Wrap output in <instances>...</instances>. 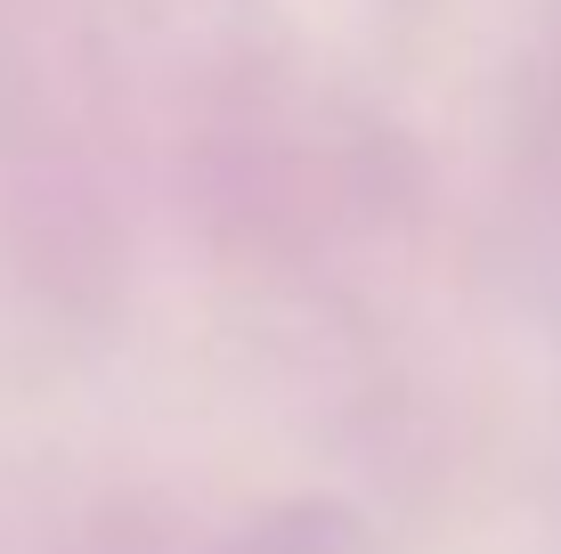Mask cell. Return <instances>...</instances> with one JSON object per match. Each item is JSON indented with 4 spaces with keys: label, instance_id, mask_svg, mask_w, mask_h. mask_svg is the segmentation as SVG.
<instances>
[]
</instances>
